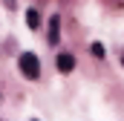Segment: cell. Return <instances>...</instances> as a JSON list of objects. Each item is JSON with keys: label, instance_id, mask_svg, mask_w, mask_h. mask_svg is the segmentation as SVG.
<instances>
[{"label": "cell", "instance_id": "6da1fadb", "mask_svg": "<svg viewBox=\"0 0 124 121\" xmlns=\"http://www.w3.org/2000/svg\"><path fill=\"white\" fill-rule=\"evenodd\" d=\"M17 66H20V72L26 75V78H40V63H38V55H32V52H23L20 58H17Z\"/></svg>", "mask_w": 124, "mask_h": 121}, {"label": "cell", "instance_id": "7a4b0ae2", "mask_svg": "<svg viewBox=\"0 0 124 121\" xmlns=\"http://www.w3.org/2000/svg\"><path fill=\"white\" fill-rule=\"evenodd\" d=\"M58 69H61V72H72V69H75V58H72L69 52H61V55H58Z\"/></svg>", "mask_w": 124, "mask_h": 121}, {"label": "cell", "instance_id": "3957f363", "mask_svg": "<svg viewBox=\"0 0 124 121\" xmlns=\"http://www.w3.org/2000/svg\"><path fill=\"white\" fill-rule=\"evenodd\" d=\"M49 43H58V17L52 15V20H49Z\"/></svg>", "mask_w": 124, "mask_h": 121}, {"label": "cell", "instance_id": "277c9868", "mask_svg": "<svg viewBox=\"0 0 124 121\" xmlns=\"http://www.w3.org/2000/svg\"><path fill=\"white\" fill-rule=\"evenodd\" d=\"M38 23H40V15H38L35 9H29V12H26V26H29V29H35Z\"/></svg>", "mask_w": 124, "mask_h": 121}, {"label": "cell", "instance_id": "5b68a950", "mask_svg": "<svg viewBox=\"0 0 124 121\" xmlns=\"http://www.w3.org/2000/svg\"><path fill=\"white\" fill-rule=\"evenodd\" d=\"M90 52H93L95 58H104V46H101V43H93V46H90Z\"/></svg>", "mask_w": 124, "mask_h": 121}, {"label": "cell", "instance_id": "8992f818", "mask_svg": "<svg viewBox=\"0 0 124 121\" xmlns=\"http://www.w3.org/2000/svg\"><path fill=\"white\" fill-rule=\"evenodd\" d=\"M121 63H124V55H121Z\"/></svg>", "mask_w": 124, "mask_h": 121}, {"label": "cell", "instance_id": "52a82bcc", "mask_svg": "<svg viewBox=\"0 0 124 121\" xmlns=\"http://www.w3.org/2000/svg\"><path fill=\"white\" fill-rule=\"evenodd\" d=\"M32 121H38V118H32Z\"/></svg>", "mask_w": 124, "mask_h": 121}]
</instances>
